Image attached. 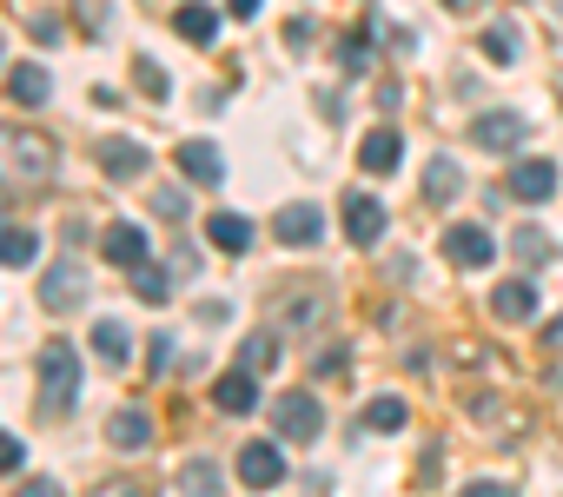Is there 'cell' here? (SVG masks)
<instances>
[{"instance_id":"cell-1","label":"cell","mask_w":563,"mask_h":497,"mask_svg":"<svg viewBox=\"0 0 563 497\" xmlns=\"http://www.w3.org/2000/svg\"><path fill=\"white\" fill-rule=\"evenodd\" d=\"M54 179V140L41 126H0V186H47Z\"/></svg>"},{"instance_id":"cell-2","label":"cell","mask_w":563,"mask_h":497,"mask_svg":"<svg viewBox=\"0 0 563 497\" xmlns=\"http://www.w3.org/2000/svg\"><path fill=\"white\" fill-rule=\"evenodd\" d=\"M34 385H41V411H74V398H80V352L67 345V339H47L41 345V365H34Z\"/></svg>"},{"instance_id":"cell-3","label":"cell","mask_w":563,"mask_h":497,"mask_svg":"<svg viewBox=\"0 0 563 497\" xmlns=\"http://www.w3.org/2000/svg\"><path fill=\"white\" fill-rule=\"evenodd\" d=\"M444 259L464 266V273H477V266L497 259V239H490L484 225H451V232H444Z\"/></svg>"},{"instance_id":"cell-4","label":"cell","mask_w":563,"mask_h":497,"mask_svg":"<svg viewBox=\"0 0 563 497\" xmlns=\"http://www.w3.org/2000/svg\"><path fill=\"white\" fill-rule=\"evenodd\" d=\"M93 159H100L107 179H146V166H153V153L133 146V140H120V133H107V140L93 146Z\"/></svg>"},{"instance_id":"cell-5","label":"cell","mask_w":563,"mask_h":497,"mask_svg":"<svg viewBox=\"0 0 563 497\" xmlns=\"http://www.w3.org/2000/svg\"><path fill=\"white\" fill-rule=\"evenodd\" d=\"M272 232L286 239V245H319V239H325V212H319L312 199H292V206H278Z\"/></svg>"},{"instance_id":"cell-6","label":"cell","mask_w":563,"mask_h":497,"mask_svg":"<svg viewBox=\"0 0 563 497\" xmlns=\"http://www.w3.org/2000/svg\"><path fill=\"white\" fill-rule=\"evenodd\" d=\"M523 133H530V120H523V113H504V107H497V113H484V120L471 126V140H477L484 153H517V146H523Z\"/></svg>"},{"instance_id":"cell-7","label":"cell","mask_w":563,"mask_h":497,"mask_svg":"<svg viewBox=\"0 0 563 497\" xmlns=\"http://www.w3.org/2000/svg\"><path fill=\"white\" fill-rule=\"evenodd\" d=\"M345 239L352 245H378L385 239V206L372 192H345Z\"/></svg>"},{"instance_id":"cell-8","label":"cell","mask_w":563,"mask_h":497,"mask_svg":"<svg viewBox=\"0 0 563 497\" xmlns=\"http://www.w3.org/2000/svg\"><path fill=\"white\" fill-rule=\"evenodd\" d=\"M278 431H286V438H319V431H325V405H319L312 391L278 398Z\"/></svg>"},{"instance_id":"cell-9","label":"cell","mask_w":563,"mask_h":497,"mask_svg":"<svg viewBox=\"0 0 563 497\" xmlns=\"http://www.w3.org/2000/svg\"><path fill=\"white\" fill-rule=\"evenodd\" d=\"M80 286H87V273H80L74 259H60V266H47V279H41V306H47V312H74V306H80Z\"/></svg>"},{"instance_id":"cell-10","label":"cell","mask_w":563,"mask_h":497,"mask_svg":"<svg viewBox=\"0 0 563 497\" xmlns=\"http://www.w3.org/2000/svg\"><path fill=\"white\" fill-rule=\"evenodd\" d=\"M239 477H245L252 490L286 484V457H278V444H245V451H239Z\"/></svg>"},{"instance_id":"cell-11","label":"cell","mask_w":563,"mask_h":497,"mask_svg":"<svg viewBox=\"0 0 563 497\" xmlns=\"http://www.w3.org/2000/svg\"><path fill=\"white\" fill-rule=\"evenodd\" d=\"M100 253H107L113 266H126V273H140V266H146V232L120 219V225H107V239H100Z\"/></svg>"},{"instance_id":"cell-12","label":"cell","mask_w":563,"mask_h":497,"mask_svg":"<svg viewBox=\"0 0 563 497\" xmlns=\"http://www.w3.org/2000/svg\"><path fill=\"white\" fill-rule=\"evenodd\" d=\"M405 159V140H398V126H372L365 140H358V166L365 173H391Z\"/></svg>"},{"instance_id":"cell-13","label":"cell","mask_w":563,"mask_h":497,"mask_svg":"<svg viewBox=\"0 0 563 497\" xmlns=\"http://www.w3.org/2000/svg\"><path fill=\"white\" fill-rule=\"evenodd\" d=\"M179 173H186L192 186H219V179H225V159H219L212 140H186V146H179Z\"/></svg>"},{"instance_id":"cell-14","label":"cell","mask_w":563,"mask_h":497,"mask_svg":"<svg viewBox=\"0 0 563 497\" xmlns=\"http://www.w3.org/2000/svg\"><path fill=\"white\" fill-rule=\"evenodd\" d=\"M556 192V166L550 159H523L517 173H510V199H523V206H543Z\"/></svg>"},{"instance_id":"cell-15","label":"cell","mask_w":563,"mask_h":497,"mask_svg":"<svg viewBox=\"0 0 563 497\" xmlns=\"http://www.w3.org/2000/svg\"><path fill=\"white\" fill-rule=\"evenodd\" d=\"M8 93H14V107H47L54 80H47L41 60H21V67H8Z\"/></svg>"},{"instance_id":"cell-16","label":"cell","mask_w":563,"mask_h":497,"mask_svg":"<svg viewBox=\"0 0 563 497\" xmlns=\"http://www.w3.org/2000/svg\"><path fill=\"white\" fill-rule=\"evenodd\" d=\"M212 405L232 411V418H245V411L258 405V378H252V372H225V378L212 385Z\"/></svg>"},{"instance_id":"cell-17","label":"cell","mask_w":563,"mask_h":497,"mask_svg":"<svg viewBox=\"0 0 563 497\" xmlns=\"http://www.w3.org/2000/svg\"><path fill=\"white\" fill-rule=\"evenodd\" d=\"M173 27H179V41H192V47H212V41H219V14L206 8V0H186V8L173 14Z\"/></svg>"},{"instance_id":"cell-18","label":"cell","mask_w":563,"mask_h":497,"mask_svg":"<svg viewBox=\"0 0 563 497\" xmlns=\"http://www.w3.org/2000/svg\"><path fill=\"white\" fill-rule=\"evenodd\" d=\"M490 312H497V319H510V325H523V319H537V286H530V279H510V286H497V299H490Z\"/></svg>"},{"instance_id":"cell-19","label":"cell","mask_w":563,"mask_h":497,"mask_svg":"<svg viewBox=\"0 0 563 497\" xmlns=\"http://www.w3.org/2000/svg\"><path fill=\"white\" fill-rule=\"evenodd\" d=\"M107 438H113L120 451H146V444H153V418H146L140 405H126V411H113V424H107Z\"/></svg>"},{"instance_id":"cell-20","label":"cell","mask_w":563,"mask_h":497,"mask_svg":"<svg viewBox=\"0 0 563 497\" xmlns=\"http://www.w3.org/2000/svg\"><path fill=\"white\" fill-rule=\"evenodd\" d=\"M206 239L219 245V253H252V219H239V212H212V219H206Z\"/></svg>"},{"instance_id":"cell-21","label":"cell","mask_w":563,"mask_h":497,"mask_svg":"<svg viewBox=\"0 0 563 497\" xmlns=\"http://www.w3.org/2000/svg\"><path fill=\"white\" fill-rule=\"evenodd\" d=\"M34 259H41V232L0 225V266H34Z\"/></svg>"},{"instance_id":"cell-22","label":"cell","mask_w":563,"mask_h":497,"mask_svg":"<svg viewBox=\"0 0 563 497\" xmlns=\"http://www.w3.org/2000/svg\"><path fill=\"white\" fill-rule=\"evenodd\" d=\"M93 352H100L107 365H126V352H133V332H126L120 319H100V325H93Z\"/></svg>"},{"instance_id":"cell-23","label":"cell","mask_w":563,"mask_h":497,"mask_svg":"<svg viewBox=\"0 0 563 497\" xmlns=\"http://www.w3.org/2000/svg\"><path fill=\"white\" fill-rule=\"evenodd\" d=\"M179 490H186V497H219V464H212V457L179 464Z\"/></svg>"},{"instance_id":"cell-24","label":"cell","mask_w":563,"mask_h":497,"mask_svg":"<svg viewBox=\"0 0 563 497\" xmlns=\"http://www.w3.org/2000/svg\"><path fill=\"white\" fill-rule=\"evenodd\" d=\"M424 199H438V206H444V199H457V159H444V153H438V159L424 166Z\"/></svg>"},{"instance_id":"cell-25","label":"cell","mask_w":563,"mask_h":497,"mask_svg":"<svg viewBox=\"0 0 563 497\" xmlns=\"http://www.w3.org/2000/svg\"><path fill=\"white\" fill-rule=\"evenodd\" d=\"M405 418H411L405 398H372L365 405V431H405Z\"/></svg>"},{"instance_id":"cell-26","label":"cell","mask_w":563,"mask_h":497,"mask_svg":"<svg viewBox=\"0 0 563 497\" xmlns=\"http://www.w3.org/2000/svg\"><path fill=\"white\" fill-rule=\"evenodd\" d=\"M133 292H140L146 306H166V299H173V279H166L159 266H140V273H133Z\"/></svg>"},{"instance_id":"cell-27","label":"cell","mask_w":563,"mask_h":497,"mask_svg":"<svg viewBox=\"0 0 563 497\" xmlns=\"http://www.w3.org/2000/svg\"><path fill=\"white\" fill-rule=\"evenodd\" d=\"M272 358H278V345H272V339H265V332H258V339H245V345H239V372H252V378H258V372H265V365H272Z\"/></svg>"},{"instance_id":"cell-28","label":"cell","mask_w":563,"mask_h":497,"mask_svg":"<svg viewBox=\"0 0 563 497\" xmlns=\"http://www.w3.org/2000/svg\"><path fill=\"white\" fill-rule=\"evenodd\" d=\"M278 312H286L292 325H319V319H325V299H312V292H292L286 306H278Z\"/></svg>"},{"instance_id":"cell-29","label":"cell","mask_w":563,"mask_h":497,"mask_svg":"<svg viewBox=\"0 0 563 497\" xmlns=\"http://www.w3.org/2000/svg\"><path fill=\"white\" fill-rule=\"evenodd\" d=\"M484 54H490V60H517V54H523V41H517L510 27H490V34H484Z\"/></svg>"},{"instance_id":"cell-30","label":"cell","mask_w":563,"mask_h":497,"mask_svg":"<svg viewBox=\"0 0 563 497\" xmlns=\"http://www.w3.org/2000/svg\"><path fill=\"white\" fill-rule=\"evenodd\" d=\"M140 93H146V100H166V93H173V80H166V67H153V60H140Z\"/></svg>"},{"instance_id":"cell-31","label":"cell","mask_w":563,"mask_h":497,"mask_svg":"<svg viewBox=\"0 0 563 497\" xmlns=\"http://www.w3.org/2000/svg\"><path fill=\"white\" fill-rule=\"evenodd\" d=\"M517 253H523L530 266H543V259H550V239H543L537 225H523V232H517Z\"/></svg>"},{"instance_id":"cell-32","label":"cell","mask_w":563,"mask_h":497,"mask_svg":"<svg viewBox=\"0 0 563 497\" xmlns=\"http://www.w3.org/2000/svg\"><path fill=\"white\" fill-rule=\"evenodd\" d=\"M21 464H27V444L14 431H0V471H21Z\"/></svg>"},{"instance_id":"cell-33","label":"cell","mask_w":563,"mask_h":497,"mask_svg":"<svg viewBox=\"0 0 563 497\" xmlns=\"http://www.w3.org/2000/svg\"><path fill=\"white\" fill-rule=\"evenodd\" d=\"M153 212H159V219H179V212H186V192L159 186V192H153Z\"/></svg>"},{"instance_id":"cell-34","label":"cell","mask_w":563,"mask_h":497,"mask_svg":"<svg viewBox=\"0 0 563 497\" xmlns=\"http://www.w3.org/2000/svg\"><path fill=\"white\" fill-rule=\"evenodd\" d=\"M93 497H153V490H146V484H133V477H113V484H100Z\"/></svg>"},{"instance_id":"cell-35","label":"cell","mask_w":563,"mask_h":497,"mask_svg":"<svg viewBox=\"0 0 563 497\" xmlns=\"http://www.w3.org/2000/svg\"><path fill=\"white\" fill-rule=\"evenodd\" d=\"M339 54H345V67H365V60H372V47H365V34H352V41H345Z\"/></svg>"},{"instance_id":"cell-36","label":"cell","mask_w":563,"mask_h":497,"mask_svg":"<svg viewBox=\"0 0 563 497\" xmlns=\"http://www.w3.org/2000/svg\"><path fill=\"white\" fill-rule=\"evenodd\" d=\"M166 358H173V339H166V332H153V345H146V365H153V372H159V365H166Z\"/></svg>"},{"instance_id":"cell-37","label":"cell","mask_w":563,"mask_h":497,"mask_svg":"<svg viewBox=\"0 0 563 497\" xmlns=\"http://www.w3.org/2000/svg\"><path fill=\"white\" fill-rule=\"evenodd\" d=\"M286 47H312V21H306V14H299V21L286 27Z\"/></svg>"},{"instance_id":"cell-38","label":"cell","mask_w":563,"mask_h":497,"mask_svg":"<svg viewBox=\"0 0 563 497\" xmlns=\"http://www.w3.org/2000/svg\"><path fill=\"white\" fill-rule=\"evenodd\" d=\"M21 497H60V484L54 477H34V484H21Z\"/></svg>"},{"instance_id":"cell-39","label":"cell","mask_w":563,"mask_h":497,"mask_svg":"<svg viewBox=\"0 0 563 497\" xmlns=\"http://www.w3.org/2000/svg\"><path fill=\"white\" fill-rule=\"evenodd\" d=\"M225 8H232V14H239V21H252V14H258V8H265V0H225Z\"/></svg>"},{"instance_id":"cell-40","label":"cell","mask_w":563,"mask_h":497,"mask_svg":"<svg viewBox=\"0 0 563 497\" xmlns=\"http://www.w3.org/2000/svg\"><path fill=\"white\" fill-rule=\"evenodd\" d=\"M550 345H563V319H556V325H550Z\"/></svg>"},{"instance_id":"cell-41","label":"cell","mask_w":563,"mask_h":497,"mask_svg":"<svg viewBox=\"0 0 563 497\" xmlns=\"http://www.w3.org/2000/svg\"><path fill=\"white\" fill-rule=\"evenodd\" d=\"M444 8H471V0H444Z\"/></svg>"}]
</instances>
